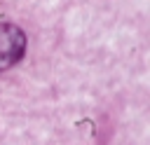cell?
I'll return each instance as SVG.
<instances>
[{
    "label": "cell",
    "instance_id": "1",
    "mask_svg": "<svg viewBox=\"0 0 150 145\" xmlns=\"http://www.w3.org/2000/svg\"><path fill=\"white\" fill-rule=\"evenodd\" d=\"M26 54V33L9 23L0 21V72L16 65Z\"/></svg>",
    "mask_w": 150,
    "mask_h": 145
}]
</instances>
